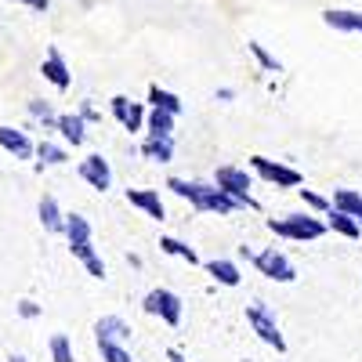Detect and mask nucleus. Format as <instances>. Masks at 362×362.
Masks as SVG:
<instances>
[{
  "label": "nucleus",
  "instance_id": "4",
  "mask_svg": "<svg viewBox=\"0 0 362 362\" xmlns=\"http://www.w3.org/2000/svg\"><path fill=\"white\" fill-rule=\"evenodd\" d=\"M214 185H218L225 196H232L239 206L257 210V199L250 196V174H247L243 167H218V174H214Z\"/></svg>",
  "mask_w": 362,
  "mask_h": 362
},
{
  "label": "nucleus",
  "instance_id": "2",
  "mask_svg": "<svg viewBox=\"0 0 362 362\" xmlns=\"http://www.w3.org/2000/svg\"><path fill=\"white\" fill-rule=\"evenodd\" d=\"M268 232L293 239V243H312V239L326 235V221H319L312 214H286V218H268Z\"/></svg>",
  "mask_w": 362,
  "mask_h": 362
},
{
  "label": "nucleus",
  "instance_id": "7",
  "mask_svg": "<svg viewBox=\"0 0 362 362\" xmlns=\"http://www.w3.org/2000/svg\"><path fill=\"white\" fill-rule=\"evenodd\" d=\"M247 322H250V329L268 344V348H276L279 355L286 351V337L279 334V326H276V315H272L264 305H247Z\"/></svg>",
  "mask_w": 362,
  "mask_h": 362
},
{
  "label": "nucleus",
  "instance_id": "34",
  "mask_svg": "<svg viewBox=\"0 0 362 362\" xmlns=\"http://www.w3.org/2000/svg\"><path fill=\"white\" fill-rule=\"evenodd\" d=\"M22 4H29V8H37V11H47V8H51V0H22Z\"/></svg>",
  "mask_w": 362,
  "mask_h": 362
},
{
  "label": "nucleus",
  "instance_id": "13",
  "mask_svg": "<svg viewBox=\"0 0 362 362\" xmlns=\"http://www.w3.org/2000/svg\"><path fill=\"white\" fill-rule=\"evenodd\" d=\"M95 337H98V341H116V344H124V341L131 337V326L119 319V315H102V319L95 322Z\"/></svg>",
  "mask_w": 362,
  "mask_h": 362
},
{
  "label": "nucleus",
  "instance_id": "33",
  "mask_svg": "<svg viewBox=\"0 0 362 362\" xmlns=\"http://www.w3.org/2000/svg\"><path fill=\"white\" fill-rule=\"evenodd\" d=\"M80 116H83V124H90V119H102L95 105H83V109H80Z\"/></svg>",
  "mask_w": 362,
  "mask_h": 362
},
{
  "label": "nucleus",
  "instance_id": "9",
  "mask_svg": "<svg viewBox=\"0 0 362 362\" xmlns=\"http://www.w3.org/2000/svg\"><path fill=\"white\" fill-rule=\"evenodd\" d=\"M109 109H112V116L124 124V131H141L145 127V109H141V102H131L127 95H116L112 102H109Z\"/></svg>",
  "mask_w": 362,
  "mask_h": 362
},
{
  "label": "nucleus",
  "instance_id": "28",
  "mask_svg": "<svg viewBox=\"0 0 362 362\" xmlns=\"http://www.w3.org/2000/svg\"><path fill=\"white\" fill-rule=\"evenodd\" d=\"M98 351H102V362H134L127 355V348L116 344V341H98Z\"/></svg>",
  "mask_w": 362,
  "mask_h": 362
},
{
  "label": "nucleus",
  "instance_id": "10",
  "mask_svg": "<svg viewBox=\"0 0 362 362\" xmlns=\"http://www.w3.org/2000/svg\"><path fill=\"white\" fill-rule=\"evenodd\" d=\"M80 177L87 181L90 189L105 192V189L112 185V170H109V160H102L98 153H95V156H87V160L80 163Z\"/></svg>",
  "mask_w": 362,
  "mask_h": 362
},
{
  "label": "nucleus",
  "instance_id": "6",
  "mask_svg": "<svg viewBox=\"0 0 362 362\" xmlns=\"http://www.w3.org/2000/svg\"><path fill=\"white\" fill-rule=\"evenodd\" d=\"M250 167L257 177L272 181V185H279V189H297V185H305V174H300L297 167H286L279 160H268V156H250Z\"/></svg>",
  "mask_w": 362,
  "mask_h": 362
},
{
  "label": "nucleus",
  "instance_id": "15",
  "mask_svg": "<svg viewBox=\"0 0 362 362\" xmlns=\"http://www.w3.org/2000/svg\"><path fill=\"white\" fill-rule=\"evenodd\" d=\"M141 156L153 160V163H170V160H174V138H170V134H163V138L148 134V138L141 141Z\"/></svg>",
  "mask_w": 362,
  "mask_h": 362
},
{
  "label": "nucleus",
  "instance_id": "25",
  "mask_svg": "<svg viewBox=\"0 0 362 362\" xmlns=\"http://www.w3.org/2000/svg\"><path fill=\"white\" fill-rule=\"evenodd\" d=\"M160 250H163V254H170V257L189 261V264H199L196 250H192V247H185V243H181V239H174V235H163V239H160Z\"/></svg>",
  "mask_w": 362,
  "mask_h": 362
},
{
  "label": "nucleus",
  "instance_id": "27",
  "mask_svg": "<svg viewBox=\"0 0 362 362\" xmlns=\"http://www.w3.org/2000/svg\"><path fill=\"white\" fill-rule=\"evenodd\" d=\"M247 51H250V54L257 58V62H261V69H268V73H283V62H279L276 54H268L257 40H250V44H247Z\"/></svg>",
  "mask_w": 362,
  "mask_h": 362
},
{
  "label": "nucleus",
  "instance_id": "20",
  "mask_svg": "<svg viewBox=\"0 0 362 362\" xmlns=\"http://www.w3.org/2000/svg\"><path fill=\"white\" fill-rule=\"evenodd\" d=\"M40 225L47 232H62V225H66V214H62V206H58L54 196H44L40 199Z\"/></svg>",
  "mask_w": 362,
  "mask_h": 362
},
{
  "label": "nucleus",
  "instance_id": "19",
  "mask_svg": "<svg viewBox=\"0 0 362 362\" xmlns=\"http://www.w3.org/2000/svg\"><path fill=\"white\" fill-rule=\"evenodd\" d=\"M206 272L214 276V283H221V286H239V268H235V261H225V257H214V261H206Z\"/></svg>",
  "mask_w": 362,
  "mask_h": 362
},
{
  "label": "nucleus",
  "instance_id": "12",
  "mask_svg": "<svg viewBox=\"0 0 362 362\" xmlns=\"http://www.w3.org/2000/svg\"><path fill=\"white\" fill-rule=\"evenodd\" d=\"M0 148H8L15 160H29V156H33V141H29L22 131L4 127V124H0Z\"/></svg>",
  "mask_w": 362,
  "mask_h": 362
},
{
  "label": "nucleus",
  "instance_id": "5",
  "mask_svg": "<svg viewBox=\"0 0 362 362\" xmlns=\"http://www.w3.org/2000/svg\"><path fill=\"white\" fill-rule=\"evenodd\" d=\"M141 308H145L148 315H160L167 326H177L181 315H185V305H181V297H177L174 290H163V286L148 290L145 300H141Z\"/></svg>",
  "mask_w": 362,
  "mask_h": 362
},
{
  "label": "nucleus",
  "instance_id": "23",
  "mask_svg": "<svg viewBox=\"0 0 362 362\" xmlns=\"http://www.w3.org/2000/svg\"><path fill=\"white\" fill-rule=\"evenodd\" d=\"M33 156H40V163H37V170H44V167H58V163H66L69 160V153L62 145H51V141H40V145H33Z\"/></svg>",
  "mask_w": 362,
  "mask_h": 362
},
{
  "label": "nucleus",
  "instance_id": "36",
  "mask_svg": "<svg viewBox=\"0 0 362 362\" xmlns=\"http://www.w3.org/2000/svg\"><path fill=\"white\" fill-rule=\"evenodd\" d=\"M8 362H29V358H25V355H11Z\"/></svg>",
  "mask_w": 362,
  "mask_h": 362
},
{
  "label": "nucleus",
  "instance_id": "17",
  "mask_svg": "<svg viewBox=\"0 0 362 362\" xmlns=\"http://www.w3.org/2000/svg\"><path fill=\"white\" fill-rule=\"evenodd\" d=\"M322 22L337 33H362V11H326Z\"/></svg>",
  "mask_w": 362,
  "mask_h": 362
},
{
  "label": "nucleus",
  "instance_id": "22",
  "mask_svg": "<svg viewBox=\"0 0 362 362\" xmlns=\"http://www.w3.org/2000/svg\"><path fill=\"white\" fill-rule=\"evenodd\" d=\"M174 112H167V109H153L145 116V127H148V134L153 138H163V134H174Z\"/></svg>",
  "mask_w": 362,
  "mask_h": 362
},
{
  "label": "nucleus",
  "instance_id": "21",
  "mask_svg": "<svg viewBox=\"0 0 362 362\" xmlns=\"http://www.w3.org/2000/svg\"><path fill=\"white\" fill-rule=\"evenodd\" d=\"M326 214H329V221H326V228H334V232H341L344 239H358V235H362V225H358L355 218H348V214H344V210H334V206H329V210H326Z\"/></svg>",
  "mask_w": 362,
  "mask_h": 362
},
{
  "label": "nucleus",
  "instance_id": "8",
  "mask_svg": "<svg viewBox=\"0 0 362 362\" xmlns=\"http://www.w3.org/2000/svg\"><path fill=\"white\" fill-rule=\"evenodd\" d=\"M40 73H44V80H47L51 87H58V90H69V87H73V73H69V66H66V54L58 51V47L47 51Z\"/></svg>",
  "mask_w": 362,
  "mask_h": 362
},
{
  "label": "nucleus",
  "instance_id": "32",
  "mask_svg": "<svg viewBox=\"0 0 362 362\" xmlns=\"http://www.w3.org/2000/svg\"><path fill=\"white\" fill-rule=\"evenodd\" d=\"M18 315H22V319H37L40 308L33 305V300H18Z\"/></svg>",
  "mask_w": 362,
  "mask_h": 362
},
{
  "label": "nucleus",
  "instance_id": "3",
  "mask_svg": "<svg viewBox=\"0 0 362 362\" xmlns=\"http://www.w3.org/2000/svg\"><path fill=\"white\" fill-rule=\"evenodd\" d=\"M243 257H250L254 268L261 272L264 279H272V283H293V279H297L293 261H290L286 254H279L276 247H272V250H261V254H250V250L243 247Z\"/></svg>",
  "mask_w": 362,
  "mask_h": 362
},
{
  "label": "nucleus",
  "instance_id": "26",
  "mask_svg": "<svg viewBox=\"0 0 362 362\" xmlns=\"http://www.w3.org/2000/svg\"><path fill=\"white\" fill-rule=\"evenodd\" d=\"M47 348H51V358H54V362H73V341H69L66 334H54V337L47 341Z\"/></svg>",
  "mask_w": 362,
  "mask_h": 362
},
{
  "label": "nucleus",
  "instance_id": "30",
  "mask_svg": "<svg viewBox=\"0 0 362 362\" xmlns=\"http://www.w3.org/2000/svg\"><path fill=\"white\" fill-rule=\"evenodd\" d=\"M297 192H300V199H305V206L322 210V214L329 210V199H326V196H319V192H312V189H300V185H297Z\"/></svg>",
  "mask_w": 362,
  "mask_h": 362
},
{
  "label": "nucleus",
  "instance_id": "11",
  "mask_svg": "<svg viewBox=\"0 0 362 362\" xmlns=\"http://www.w3.org/2000/svg\"><path fill=\"white\" fill-rule=\"evenodd\" d=\"M127 203L138 206V210H145V214H148V218H156V221L167 218L163 199H160V192H153V189H127Z\"/></svg>",
  "mask_w": 362,
  "mask_h": 362
},
{
  "label": "nucleus",
  "instance_id": "29",
  "mask_svg": "<svg viewBox=\"0 0 362 362\" xmlns=\"http://www.w3.org/2000/svg\"><path fill=\"white\" fill-rule=\"evenodd\" d=\"M29 112H33L37 119H44V127H54V112H51V105H47L44 98H33V102H29Z\"/></svg>",
  "mask_w": 362,
  "mask_h": 362
},
{
  "label": "nucleus",
  "instance_id": "1",
  "mask_svg": "<svg viewBox=\"0 0 362 362\" xmlns=\"http://www.w3.org/2000/svg\"><path fill=\"white\" fill-rule=\"evenodd\" d=\"M167 189L181 199H189L196 210H203V214H232V210H239V203L232 196H225L218 185H206V181H185V177H170Z\"/></svg>",
  "mask_w": 362,
  "mask_h": 362
},
{
  "label": "nucleus",
  "instance_id": "18",
  "mask_svg": "<svg viewBox=\"0 0 362 362\" xmlns=\"http://www.w3.org/2000/svg\"><path fill=\"white\" fill-rule=\"evenodd\" d=\"M148 105H153V109H167V112H174V116L185 112V102H181L174 90H163L160 83L148 87Z\"/></svg>",
  "mask_w": 362,
  "mask_h": 362
},
{
  "label": "nucleus",
  "instance_id": "24",
  "mask_svg": "<svg viewBox=\"0 0 362 362\" xmlns=\"http://www.w3.org/2000/svg\"><path fill=\"white\" fill-rule=\"evenodd\" d=\"M62 232L69 235V243H83V239H90V221L83 214H66Z\"/></svg>",
  "mask_w": 362,
  "mask_h": 362
},
{
  "label": "nucleus",
  "instance_id": "31",
  "mask_svg": "<svg viewBox=\"0 0 362 362\" xmlns=\"http://www.w3.org/2000/svg\"><path fill=\"white\" fill-rule=\"evenodd\" d=\"M83 268L90 272L95 279H105V261L98 257V254H90V257H83Z\"/></svg>",
  "mask_w": 362,
  "mask_h": 362
},
{
  "label": "nucleus",
  "instance_id": "35",
  "mask_svg": "<svg viewBox=\"0 0 362 362\" xmlns=\"http://www.w3.org/2000/svg\"><path fill=\"white\" fill-rule=\"evenodd\" d=\"M167 362H185V355H181L177 348H170V351H167Z\"/></svg>",
  "mask_w": 362,
  "mask_h": 362
},
{
  "label": "nucleus",
  "instance_id": "14",
  "mask_svg": "<svg viewBox=\"0 0 362 362\" xmlns=\"http://www.w3.org/2000/svg\"><path fill=\"white\" fill-rule=\"evenodd\" d=\"M54 127L62 131V138L69 141V145H83L87 141V124H83V116L80 112H62V116H54Z\"/></svg>",
  "mask_w": 362,
  "mask_h": 362
},
{
  "label": "nucleus",
  "instance_id": "16",
  "mask_svg": "<svg viewBox=\"0 0 362 362\" xmlns=\"http://www.w3.org/2000/svg\"><path fill=\"white\" fill-rule=\"evenodd\" d=\"M329 206L344 210L348 218H355V221L362 225V192H355V189H337L334 199H329Z\"/></svg>",
  "mask_w": 362,
  "mask_h": 362
}]
</instances>
